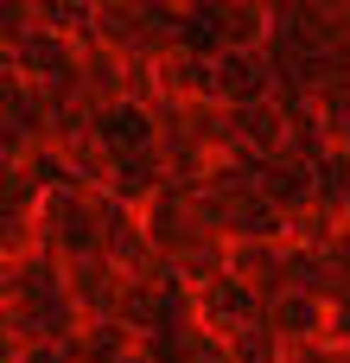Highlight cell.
<instances>
[{
    "instance_id": "obj_1",
    "label": "cell",
    "mask_w": 350,
    "mask_h": 363,
    "mask_svg": "<svg viewBox=\"0 0 350 363\" xmlns=\"http://www.w3.org/2000/svg\"><path fill=\"white\" fill-rule=\"evenodd\" d=\"M102 230H108V198L89 191V185H57L38 198V249H51L57 262H77V255H96L102 249Z\"/></svg>"
},
{
    "instance_id": "obj_2",
    "label": "cell",
    "mask_w": 350,
    "mask_h": 363,
    "mask_svg": "<svg viewBox=\"0 0 350 363\" xmlns=\"http://www.w3.org/2000/svg\"><path fill=\"white\" fill-rule=\"evenodd\" d=\"M185 300H191V325H204V332H217V338H230V332H242V325H255L268 306L223 268V274H204V281H191L185 287Z\"/></svg>"
},
{
    "instance_id": "obj_3",
    "label": "cell",
    "mask_w": 350,
    "mask_h": 363,
    "mask_svg": "<svg viewBox=\"0 0 350 363\" xmlns=\"http://www.w3.org/2000/svg\"><path fill=\"white\" fill-rule=\"evenodd\" d=\"M230 274L274 306L281 294H293V242H230Z\"/></svg>"
},
{
    "instance_id": "obj_4",
    "label": "cell",
    "mask_w": 350,
    "mask_h": 363,
    "mask_svg": "<svg viewBox=\"0 0 350 363\" xmlns=\"http://www.w3.org/2000/svg\"><path fill=\"white\" fill-rule=\"evenodd\" d=\"M121 287H128V274L96 249V255H77V262H64V294H70V306L83 313V319H115V306H121Z\"/></svg>"
},
{
    "instance_id": "obj_5",
    "label": "cell",
    "mask_w": 350,
    "mask_h": 363,
    "mask_svg": "<svg viewBox=\"0 0 350 363\" xmlns=\"http://www.w3.org/2000/svg\"><path fill=\"white\" fill-rule=\"evenodd\" d=\"M77 89H83L89 108H121L128 102V57H115L108 45L83 38V51H77Z\"/></svg>"
},
{
    "instance_id": "obj_6",
    "label": "cell",
    "mask_w": 350,
    "mask_h": 363,
    "mask_svg": "<svg viewBox=\"0 0 350 363\" xmlns=\"http://www.w3.org/2000/svg\"><path fill=\"white\" fill-rule=\"evenodd\" d=\"M268 325H274V338H281L287 351L325 345V300H312V294H281V300L268 306Z\"/></svg>"
},
{
    "instance_id": "obj_7",
    "label": "cell",
    "mask_w": 350,
    "mask_h": 363,
    "mask_svg": "<svg viewBox=\"0 0 350 363\" xmlns=\"http://www.w3.org/2000/svg\"><path fill=\"white\" fill-rule=\"evenodd\" d=\"M217 38H223V51H268L274 45V6H255V0L217 6Z\"/></svg>"
},
{
    "instance_id": "obj_8",
    "label": "cell",
    "mask_w": 350,
    "mask_h": 363,
    "mask_svg": "<svg viewBox=\"0 0 350 363\" xmlns=\"http://www.w3.org/2000/svg\"><path fill=\"white\" fill-rule=\"evenodd\" d=\"M6 281H13V306L57 300V294H64V262H57L51 249H26L19 262H6Z\"/></svg>"
},
{
    "instance_id": "obj_9",
    "label": "cell",
    "mask_w": 350,
    "mask_h": 363,
    "mask_svg": "<svg viewBox=\"0 0 350 363\" xmlns=\"http://www.w3.org/2000/svg\"><path fill=\"white\" fill-rule=\"evenodd\" d=\"M147 338L140 332H128L121 319H83V332H77V363H121L134 357Z\"/></svg>"
},
{
    "instance_id": "obj_10",
    "label": "cell",
    "mask_w": 350,
    "mask_h": 363,
    "mask_svg": "<svg viewBox=\"0 0 350 363\" xmlns=\"http://www.w3.org/2000/svg\"><path fill=\"white\" fill-rule=\"evenodd\" d=\"M230 363H287V345L274 338V325H268V313H261L255 325H242V332H230Z\"/></svg>"
},
{
    "instance_id": "obj_11",
    "label": "cell",
    "mask_w": 350,
    "mask_h": 363,
    "mask_svg": "<svg viewBox=\"0 0 350 363\" xmlns=\"http://www.w3.org/2000/svg\"><path fill=\"white\" fill-rule=\"evenodd\" d=\"M19 351H26L19 319H13V306H0V363H19Z\"/></svg>"
},
{
    "instance_id": "obj_12",
    "label": "cell",
    "mask_w": 350,
    "mask_h": 363,
    "mask_svg": "<svg viewBox=\"0 0 350 363\" xmlns=\"http://www.w3.org/2000/svg\"><path fill=\"white\" fill-rule=\"evenodd\" d=\"M332 363H350V351H332Z\"/></svg>"
},
{
    "instance_id": "obj_13",
    "label": "cell",
    "mask_w": 350,
    "mask_h": 363,
    "mask_svg": "<svg viewBox=\"0 0 350 363\" xmlns=\"http://www.w3.org/2000/svg\"><path fill=\"white\" fill-rule=\"evenodd\" d=\"M344 223H350V204H344Z\"/></svg>"
}]
</instances>
